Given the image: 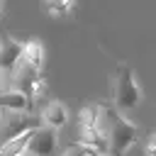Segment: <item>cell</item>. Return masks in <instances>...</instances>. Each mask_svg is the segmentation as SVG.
<instances>
[{
	"mask_svg": "<svg viewBox=\"0 0 156 156\" xmlns=\"http://www.w3.org/2000/svg\"><path fill=\"white\" fill-rule=\"evenodd\" d=\"M22 156H27V154H22Z\"/></svg>",
	"mask_w": 156,
	"mask_h": 156,
	"instance_id": "e0dca14e",
	"label": "cell"
},
{
	"mask_svg": "<svg viewBox=\"0 0 156 156\" xmlns=\"http://www.w3.org/2000/svg\"><path fill=\"white\" fill-rule=\"evenodd\" d=\"M32 100L20 93V90H5L0 95V110H10V112H29Z\"/></svg>",
	"mask_w": 156,
	"mask_h": 156,
	"instance_id": "52a82bcc",
	"label": "cell"
},
{
	"mask_svg": "<svg viewBox=\"0 0 156 156\" xmlns=\"http://www.w3.org/2000/svg\"><path fill=\"white\" fill-rule=\"evenodd\" d=\"M22 58V41L12 39L10 34L0 37V73L5 78H10V73L15 71V66Z\"/></svg>",
	"mask_w": 156,
	"mask_h": 156,
	"instance_id": "5b68a950",
	"label": "cell"
},
{
	"mask_svg": "<svg viewBox=\"0 0 156 156\" xmlns=\"http://www.w3.org/2000/svg\"><path fill=\"white\" fill-rule=\"evenodd\" d=\"M44 7L54 17H68L73 12V0H44Z\"/></svg>",
	"mask_w": 156,
	"mask_h": 156,
	"instance_id": "8fae6325",
	"label": "cell"
},
{
	"mask_svg": "<svg viewBox=\"0 0 156 156\" xmlns=\"http://www.w3.org/2000/svg\"><path fill=\"white\" fill-rule=\"evenodd\" d=\"M46 93H49V85H46V80L39 76V78L32 83V88H29L27 98H29L32 102H41V100H46Z\"/></svg>",
	"mask_w": 156,
	"mask_h": 156,
	"instance_id": "7c38bea8",
	"label": "cell"
},
{
	"mask_svg": "<svg viewBox=\"0 0 156 156\" xmlns=\"http://www.w3.org/2000/svg\"><path fill=\"white\" fill-rule=\"evenodd\" d=\"M5 90H7V88H5V76H2V73H0V95H2V93H5Z\"/></svg>",
	"mask_w": 156,
	"mask_h": 156,
	"instance_id": "9a60e30c",
	"label": "cell"
},
{
	"mask_svg": "<svg viewBox=\"0 0 156 156\" xmlns=\"http://www.w3.org/2000/svg\"><path fill=\"white\" fill-rule=\"evenodd\" d=\"M78 129L85 132V129H98V105H85L80 112H78ZM100 132V129H98Z\"/></svg>",
	"mask_w": 156,
	"mask_h": 156,
	"instance_id": "9c48e42d",
	"label": "cell"
},
{
	"mask_svg": "<svg viewBox=\"0 0 156 156\" xmlns=\"http://www.w3.org/2000/svg\"><path fill=\"white\" fill-rule=\"evenodd\" d=\"M37 127H41L39 117H34L32 112H10V110H0V144L17 139L22 134L34 132Z\"/></svg>",
	"mask_w": 156,
	"mask_h": 156,
	"instance_id": "3957f363",
	"label": "cell"
},
{
	"mask_svg": "<svg viewBox=\"0 0 156 156\" xmlns=\"http://www.w3.org/2000/svg\"><path fill=\"white\" fill-rule=\"evenodd\" d=\"M24 154L27 156H54L56 154V132L49 127H37L34 132H29Z\"/></svg>",
	"mask_w": 156,
	"mask_h": 156,
	"instance_id": "277c9868",
	"label": "cell"
},
{
	"mask_svg": "<svg viewBox=\"0 0 156 156\" xmlns=\"http://www.w3.org/2000/svg\"><path fill=\"white\" fill-rule=\"evenodd\" d=\"M141 102V88L129 66H119L112 76V105L119 112L134 110Z\"/></svg>",
	"mask_w": 156,
	"mask_h": 156,
	"instance_id": "7a4b0ae2",
	"label": "cell"
},
{
	"mask_svg": "<svg viewBox=\"0 0 156 156\" xmlns=\"http://www.w3.org/2000/svg\"><path fill=\"white\" fill-rule=\"evenodd\" d=\"M27 141H29V134H22L17 139H10V141L0 144V156H22L24 149H27Z\"/></svg>",
	"mask_w": 156,
	"mask_h": 156,
	"instance_id": "30bf717a",
	"label": "cell"
},
{
	"mask_svg": "<svg viewBox=\"0 0 156 156\" xmlns=\"http://www.w3.org/2000/svg\"><path fill=\"white\" fill-rule=\"evenodd\" d=\"M22 61H24L29 68H34V71L41 73V66H44V46H41L37 39L24 41V44H22Z\"/></svg>",
	"mask_w": 156,
	"mask_h": 156,
	"instance_id": "ba28073f",
	"label": "cell"
},
{
	"mask_svg": "<svg viewBox=\"0 0 156 156\" xmlns=\"http://www.w3.org/2000/svg\"><path fill=\"white\" fill-rule=\"evenodd\" d=\"M0 12H2V0H0Z\"/></svg>",
	"mask_w": 156,
	"mask_h": 156,
	"instance_id": "2e32d148",
	"label": "cell"
},
{
	"mask_svg": "<svg viewBox=\"0 0 156 156\" xmlns=\"http://www.w3.org/2000/svg\"><path fill=\"white\" fill-rule=\"evenodd\" d=\"M39 122H41V127H49V129L58 132V129L68 122V110H66V105L58 102V100H49V102L41 107Z\"/></svg>",
	"mask_w": 156,
	"mask_h": 156,
	"instance_id": "8992f818",
	"label": "cell"
},
{
	"mask_svg": "<svg viewBox=\"0 0 156 156\" xmlns=\"http://www.w3.org/2000/svg\"><path fill=\"white\" fill-rule=\"evenodd\" d=\"M61 156H98V154L90 151V149H85V146H80V144H71V146L63 149Z\"/></svg>",
	"mask_w": 156,
	"mask_h": 156,
	"instance_id": "4fadbf2b",
	"label": "cell"
},
{
	"mask_svg": "<svg viewBox=\"0 0 156 156\" xmlns=\"http://www.w3.org/2000/svg\"><path fill=\"white\" fill-rule=\"evenodd\" d=\"M98 129L107 141V156H124L136 141V124L127 119L119 110L98 102Z\"/></svg>",
	"mask_w": 156,
	"mask_h": 156,
	"instance_id": "6da1fadb",
	"label": "cell"
},
{
	"mask_svg": "<svg viewBox=\"0 0 156 156\" xmlns=\"http://www.w3.org/2000/svg\"><path fill=\"white\" fill-rule=\"evenodd\" d=\"M144 151H146V156H156V132H151V134L146 136V141H144Z\"/></svg>",
	"mask_w": 156,
	"mask_h": 156,
	"instance_id": "5bb4252c",
	"label": "cell"
}]
</instances>
